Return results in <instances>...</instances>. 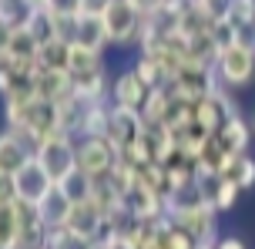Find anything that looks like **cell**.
<instances>
[{
	"label": "cell",
	"instance_id": "cell-1",
	"mask_svg": "<svg viewBox=\"0 0 255 249\" xmlns=\"http://www.w3.org/2000/svg\"><path fill=\"white\" fill-rule=\"evenodd\" d=\"M215 74L222 88H249L255 81V37L239 34L235 40L222 44L215 57Z\"/></svg>",
	"mask_w": 255,
	"mask_h": 249
},
{
	"label": "cell",
	"instance_id": "cell-2",
	"mask_svg": "<svg viewBox=\"0 0 255 249\" xmlns=\"http://www.w3.org/2000/svg\"><path fill=\"white\" fill-rule=\"evenodd\" d=\"M34 158L40 162V169L51 175V182L61 185L64 179H71L77 172V138L64 135V131H54L34 148Z\"/></svg>",
	"mask_w": 255,
	"mask_h": 249
},
{
	"label": "cell",
	"instance_id": "cell-3",
	"mask_svg": "<svg viewBox=\"0 0 255 249\" xmlns=\"http://www.w3.org/2000/svg\"><path fill=\"white\" fill-rule=\"evenodd\" d=\"M104 30H108V40L111 47H121V51H131L141 44V30H144V13L131 3V0H111V7L104 10Z\"/></svg>",
	"mask_w": 255,
	"mask_h": 249
},
{
	"label": "cell",
	"instance_id": "cell-4",
	"mask_svg": "<svg viewBox=\"0 0 255 249\" xmlns=\"http://www.w3.org/2000/svg\"><path fill=\"white\" fill-rule=\"evenodd\" d=\"M118 158H121V152L108 138H77V172L91 182L111 179Z\"/></svg>",
	"mask_w": 255,
	"mask_h": 249
},
{
	"label": "cell",
	"instance_id": "cell-5",
	"mask_svg": "<svg viewBox=\"0 0 255 249\" xmlns=\"http://www.w3.org/2000/svg\"><path fill=\"white\" fill-rule=\"evenodd\" d=\"M10 185H13V202H20V206H37L40 199L47 196L54 189V182H51V175L40 169V162L37 158H30V162H24L20 169L10 175Z\"/></svg>",
	"mask_w": 255,
	"mask_h": 249
},
{
	"label": "cell",
	"instance_id": "cell-6",
	"mask_svg": "<svg viewBox=\"0 0 255 249\" xmlns=\"http://www.w3.org/2000/svg\"><path fill=\"white\" fill-rule=\"evenodd\" d=\"M148 84L138 78V71L128 64L121 67L115 78H111V108H125V111H141V105H144V98H148Z\"/></svg>",
	"mask_w": 255,
	"mask_h": 249
},
{
	"label": "cell",
	"instance_id": "cell-7",
	"mask_svg": "<svg viewBox=\"0 0 255 249\" xmlns=\"http://www.w3.org/2000/svg\"><path fill=\"white\" fill-rule=\"evenodd\" d=\"M148 131L144 118H141V111H125V108H111V121H108V142L115 145L118 152L125 155L131 145L138 142L141 135Z\"/></svg>",
	"mask_w": 255,
	"mask_h": 249
},
{
	"label": "cell",
	"instance_id": "cell-8",
	"mask_svg": "<svg viewBox=\"0 0 255 249\" xmlns=\"http://www.w3.org/2000/svg\"><path fill=\"white\" fill-rule=\"evenodd\" d=\"M64 229H71L74 236H84V239H91V243H98V239H104V212L94 206V199L74 202Z\"/></svg>",
	"mask_w": 255,
	"mask_h": 249
},
{
	"label": "cell",
	"instance_id": "cell-9",
	"mask_svg": "<svg viewBox=\"0 0 255 249\" xmlns=\"http://www.w3.org/2000/svg\"><path fill=\"white\" fill-rule=\"evenodd\" d=\"M34 158V145L27 142L20 131L13 128H0V169L3 172H17L24 162H30Z\"/></svg>",
	"mask_w": 255,
	"mask_h": 249
},
{
	"label": "cell",
	"instance_id": "cell-10",
	"mask_svg": "<svg viewBox=\"0 0 255 249\" xmlns=\"http://www.w3.org/2000/svg\"><path fill=\"white\" fill-rule=\"evenodd\" d=\"M71 199H67V192H64L61 185H54L47 196L40 199L37 206H34V212L40 216V223H44V229L51 233V229H64L67 226V216H71Z\"/></svg>",
	"mask_w": 255,
	"mask_h": 249
},
{
	"label": "cell",
	"instance_id": "cell-11",
	"mask_svg": "<svg viewBox=\"0 0 255 249\" xmlns=\"http://www.w3.org/2000/svg\"><path fill=\"white\" fill-rule=\"evenodd\" d=\"M37 51H40V40L20 24V27H13L10 40H7V51H3L0 61H7V64H24V67H37Z\"/></svg>",
	"mask_w": 255,
	"mask_h": 249
},
{
	"label": "cell",
	"instance_id": "cell-12",
	"mask_svg": "<svg viewBox=\"0 0 255 249\" xmlns=\"http://www.w3.org/2000/svg\"><path fill=\"white\" fill-rule=\"evenodd\" d=\"M215 142L225 155H245L249 145H252V128H249V121H245L242 115H232V118L215 131Z\"/></svg>",
	"mask_w": 255,
	"mask_h": 249
},
{
	"label": "cell",
	"instance_id": "cell-13",
	"mask_svg": "<svg viewBox=\"0 0 255 249\" xmlns=\"http://www.w3.org/2000/svg\"><path fill=\"white\" fill-rule=\"evenodd\" d=\"M74 44L88 47V51H98V54L108 51L111 40H108V30H104L101 17H88V13H81V17H77V27H74Z\"/></svg>",
	"mask_w": 255,
	"mask_h": 249
},
{
	"label": "cell",
	"instance_id": "cell-14",
	"mask_svg": "<svg viewBox=\"0 0 255 249\" xmlns=\"http://www.w3.org/2000/svg\"><path fill=\"white\" fill-rule=\"evenodd\" d=\"M67 94H74L67 71H37V98L51 101V105H61Z\"/></svg>",
	"mask_w": 255,
	"mask_h": 249
},
{
	"label": "cell",
	"instance_id": "cell-15",
	"mask_svg": "<svg viewBox=\"0 0 255 249\" xmlns=\"http://www.w3.org/2000/svg\"><path fill=\"white\" fill-rule=\"evenodd\" d=\"M108 121H111V101H91L77 138H104L108 135Z\"/></svg>",
	"mask_w": 255,
	"mask_h": 249
},
{
	"label": "cell",
	"instance_id": "cell-16",
	"mask_svg": "<svg viewBox=\"0 0 255 249\" xmlns=\"http://www.w3.org/2000/svg\"><path fill=\"white\" fill-rule=\"evenodd\" d=\"M0 249H20V202L0 206Z\"/></svg>",
	"mask_w": 255,
	"mask_h": 249
},
{
	"label": "cell",
	"instance_id": "cell-17",
	"mask_svg": "<svg viewBox=\"0 0 255 249\" xmlns=\"http://www.w3.org/2000/svg\"><path fill=\"white\" fill-rule=\"evenodd\" d=\"M67 51H71L67 40H44L37 51V71H67Z\"/></svg>",
	"mask_w": 255,
	"mask_h": 249
},
{
	"label": "cell",
	"instance_id": "cell-18",
	"mask_svg": "<svg viewBox=\"0 0 255 249\" xmlns=\"http://www.w3.org/2000/svg\"><path fill=\"white\" fill-rule=\"evenodd\" d=\"M104 54L98 51H88V47H81V44H71V51H67V74L77 78V74H88L94 67H104Z\"/></svg>",
	"mask_w": 255,
	"mask_h": 249
},
{
	"label": "cell",
	"instance_id": "cell-19",
	"mask_svg": "<svg viewBox=\"0 0 255 249\" xmlns=\"http://www.w3.org/2000/svg\"><path fill=\"white\" fill-rule=\"evenodd\" d=\"M27 30L34 34V37L44 44V40H54V13L47 10V7H37V10H30V17H27Z\"/></svg>",
	"mask_w": 255,
	"mask_h": 249
},
{
	"label": "cell",
	"instance_id": "cell-20",
	"mask_svg": "<svg viewBox=\"0 0 255 249\" xmlns=\"http://www.w3.org/2000/svg\"><path fill=\"white\" fill-rule=\"evenodd\" d=\"M30 10H34V7H30V0H0V17H3L10 27L27 24Z\"/></svg>",
	"mask_w": 255,
	"mask_h": 249
},
{
	"label": "cell",
	"instance_id": "cell-21",
	"mask_svg": "<svg viewBox=\"0 0 255 249\" xmlns=\"http://www.w3.org/2000/svg\"><path fill=\"white\" fill-rule=\"evenodd\" d=\"M47 249H91V239L74 236L71 229H51L47 233Z\"/></svg>",
	"mask_w": 255,
	"mask_h": 249
},
{
	"label": "cell",
	"instance_id": "cell-22",
	"mask_svg": "<svg viewBox=\"0 0 255 249\" xmlns=\"http://www.w3.org/2000/svg\"><path fill=\"white\" fill-rule=\"evenodd\" d=\"M91 185H94L91 179H84L81 172H74L71 179H64V182H61V189L67 192L71 202H84V199H91Z\"/></svg>",
	"mask_w": 255,
	"mask_h": 249
},
{
	"label": "cell",
	"instance_id": "cell-23",
	"mask_svg": "<svg viewBox=\"0 0 255 249\" xmlns=\"http://www.w3.org/2000/svg\"><path fill=\"white\" fill-rule=\"evenodd\" d=\"M54 17H81V0H47Z\"/></svg>",
	"mask_w": 255,
	"mask_h": 249
},
{
	"label": "cell",
	"instance_id": "cell-24",
	"mask_svg": "<svg viewBox=\"0 0 255 249\" xmlns=\"http://www.w3.org/2000/svg\"><path fill=\"white\" fill-rule=\"evenodd\" d=\"M108 7H111V0H81V13H88V17H104Z\"/></svg>",
	"mask_w": 255,
	"mask_h": 249
},
{
	"label": "cell",
	"instance_id": "cell-25",
	"mask_svg": "<svg viewBox=\"0 0 255 249\" xmlns=\"http://www.w3.org/2000/svg\"><path fill=\"white\" fill-rule=\"evenodd\" d=\"M131 3H134L144 17H151V13H158V10H165V7H168V0H131Z\"/></svg>",
	"mask_w": 255,
	"mask_h": 249
},
{
	"label": "cell",
	"instance_id": "cell-26",
	"mask_svg": "<svg viewBox=\"0 0 255 249\" xmlns=\"http://www.w3.org/2000/svg\"><path fill=\"white\" fill-rule=\"evenodd\" d=\"M3 202H13V185H10V172L0 169V206Z\"/></svg>",
	"mask_w": 255,
	"mask_h": 249
},
{
	"label": "cell",
	"instance_id": "cell-27",
	"mask_svg": "<svg viewBox=\"0 0 255 249\" xmlns=\"http://www.w3.org/2000/svg\"><path fill=\"white\" fill-rule=\"evenodd\" d=\"M10 34H13V27L0 17V57H3V51H7V40H10Z\"/></svg>",
	"mask_w": 255,
	"mask_h": 249
},
{
	"label": "cell",
	"instance_id": "cell-28",
	"mask_svg": "<svg viewBox=\"0 0 255 249\" xmlns=\"http://www.w3.org/2000/svg\"><path fill=\"white\" fill-rule=\"evenodd\" d=\"M215 249H245V243H242V239L225 236V239H215Z\"/></svg>",
	"mask_w": 255,
	"mask_h": 249
},
{
	"label": "cell",
	"instance_id": "cell-29",
	"mask_svg": "<svg viewBox=\"0 0 255 249\" xmlns=\"http://www.w3.org/2000/svg\"><path fill=\"white\" fill-rule=\"evenodd\" d=\"M249 128H252V138H255V108H252V115H249Z\"/></svg>",
	"mask_w": 255,
	"mask_h": 249
},
{
	"label": "cell",
	"instance_id": "cell-30",
	"mask_svg": "<svg viewBox=\"0 0 255 249\" xmlns=\"http://www.w3.org/2000/svg\"><path fill=\"white\" fill-rule=\"evenodd\" d=\"M30 7L37 10V7H47V0H30Z\"/></svg>",
	"mask_w": 255,
	"mask_h": 249
}]
</instances>
